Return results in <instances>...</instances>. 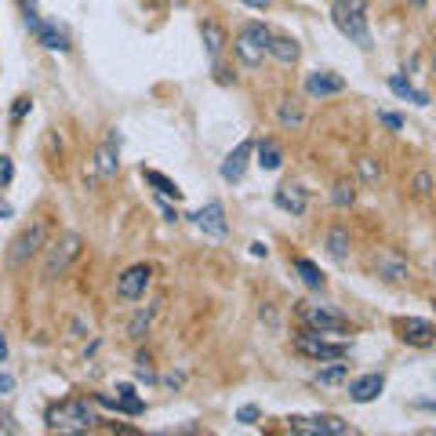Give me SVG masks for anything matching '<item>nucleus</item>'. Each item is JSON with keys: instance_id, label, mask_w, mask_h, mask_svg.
Returning <instances> with one entry per match:
<instances>
[{"instance_id": "f257e3e1", "label": "nucleus", "mask_w": 436, "mask_h": 436, "mask_svg": "<svg viewBox=\"0 0 436 436\" xmlns=\"http://www.w3.org/2000/svg\"><path fill=\"white\" fill-rule=\"evenodd\" d=\"M95 425V408L87 400H62L48 411V429L55 432H87Z\"/></svg>"}, {"instance_id": "f03ea898", "label": "nucleus", "mask_w": 436, "mask_h": 436, "mask_svg": "<svg viewBox=\"0 0 436 436\" xmlns=\"http://www.w3.org/2000/svg\"><path fill=\"white\" fill-rule=\"evenodd\" d=\"M331 22L346 33L356 48L371 51L375 40H371V29H367V15H364V0H349V4H334L331 8Z\"/></svg>"}, {"instance_id": "7ed1b4c3", "label": "nucleus", "mask_w": 436, "mask_h": 436, "mask_svg": "<svg viewBox=\"0 0 436 436\" xmlns=\"http://www.w3.org/2000/svg\"><path fill=\"white\" fill-rule=\"evenodd\" d=\"M80 251H84V240H80V233H62L58 240H51V244H44V276L48 280H55L58 273H66L77 258H80Z\"/></svg>"}, {"instance_id": "20e7f679", "label": "nucleus", "mask_w": 436, "mask_h": 436, "mask_svg": "<svg viewBox=\"0 0 436 436\" xmlns=\"http://www.w3.org/2000/svg\"><path fill=\"white\" fill-rule=\"evenodd\" d=\"M295 353L317 360V364H320V360L331 364V360H346V356H349V346H342V342H324L320 331H305V334L295 338Z\"/></svg>"}, {"instance_id": "39448f33", "label": "nucleus", "mask_w": 436, "mask_h": 436, "mask_svg": "<svg viewBox=\"0 0 436 436\" xmlns=\"http://www.w3.org/2000/svg\"><path fill=\"white\" fill-rule=\"evenodd\" d=\"M44 244H48V222H33L22 236H15V244H11V266H26L29 258H37L40 251H44Z\"/></svg>"}, {"instance_id": "423d86ee", "label": "nucleus", "mask_w": 436, "mask_h": 436, "mask_svg": "<svg viewBox=\"0 0 436 436\" xmlns=\"http://www.w3.org/2000/svg\"><path fill=\"white\" fill-rule=\"evenodd\" d=\"M302 320L313 327V331H334V334H342V331H349V320L338 313V309H331V305H302Z\"/></svg>"}, {"instance_id": "0eeeda50", "label": "nucleus", "mask_w": 436, "mask_h": 436, "mask_svg": "<svg viewBox=\"0 0 436 436\" xmlns=\"http://www.w3.org/2000/svg\"><path fill=\"white\" fill-rule=\"evenodd\" d=\"M291 432H305V436H346L349 422H342L334 415H317V418H291Z\"/></svg>"}, {"instance_id": "6e6552de", "label": "nucleus", "mask_w": 436, "mask_h": 436, "mask_svg": "<svg viewBox=\"0 0 436 436\" xmlns=\"http://www.w3.org/2000/svg\"><path fill=\"white\" fill-rule=\"evenodd\" d=\"M149 280H153V269H149V266H131V269H124V273L116 276V295L128 298V302H135V298L146 295Z\"/></svg>"}, {"instance_id": "1a4fd4ad", "label": "nucleus", "mask_w": 436, "mask_h": 436, "mask_svg": "<svg viewBox=\"0 0 436 436\" xmlns=\"http://www.w3.org/2000/svg\"><path fill=\"white\" fill-rule=\"evenodd\" d=\"M346 91V80L338 73H327V70H317L305 77V95L309 99H327V95H342Z\"/></svg>"}, {"instance_id": "9d476101", "label": "nucleus", "mask_w": 436, "mask_h": 436, "mask_svg": "<svg viewBox=\"0 0 436 436\" xmlns=\"http://www.w3.org/2000/svg\"><path fill=\"white\" fill-rule=\"evenodd\" d=\"M255 157V142L251 138H244L233 153H229V157L222 160V168H218V171H222V178L226 182H240L244 178V171H247V160H251Z\"/></svg>"}, {"instance_id": "9b49d317", "label": "nucleus", "mask_w": 436, "mask_h": 436, "mask_svg": "<svg viewBox=\"0 0 436 436\" xmlns=\"http://www.w3.org/2000/svg\"><path fill=\"white\" fill-rule=\"evenodd\" d=\"M193 222H197L207 236H226V207H222V200L204 204V207L193 214Z\"/></svg>"}, {"instance_id": "f8f14e48", "label": "nucleus", "mask_w": 436, "mask_h": 436, "mask_svg": "<svg viewBox=\"0 0 436 436\" xmlns=\"http://www.w3.org/2000/svg\"><path fill=\"white\" fill-rule=\"evenodd\" d=\"M400 338L408 342V346H432L436 342V327L422 317H403L400 320Z\"/></svg>"}, {"instance_id": "ddd939ff", "label": "nucleus", "mask_w": 436, "mask_h": 436, "mask_svg": "<svg viewBox=\"0 0 436 436\" xmlns=\"http://www.w3.org/2000/svg\"><path fill=\"white\" fill-rule=\"evenodd\" d=\"M273 204L280 207V211H288V214H305V207H309V197H305V190L302 185H295V182H284L280 190L273 193Z\"/></svg>"}, {"instance_id": "4468645a", "label": "nucleus", "mask_w": 436, "mask_h": 436, "mask_svg": "<svg viewBox=\"0 0 436 436\" xmlns=\"http://www.w3.org/2000/svg\"><path fill=\"white\" fill-rule=\"evenodd\" d=\"M382 389H386V375H382V371H371V375H360V378L349 382V400L371 403V400H378Z\"/></svg>"}, {"instance_id": "2eb2a0df", "label": "nucleus", "mask_w": 436, "mask_h": 436, "mask_svg": "<svg viewBox=\"0 0 436 436\" xmlns=\"http://www.w3.org/2000/svg\"><path fill=\"white\" fill-rule=\"evenodd\" d=\"M116 168H120V135H109V138L99 146V153H95V171H99L102 178H113Z\"/></svg>"}, {"instance_id": "dca6fc26", "label": "nucleus", "mask_w": 436, "mask_h": 436, "mask_svg": "<svg viewBox=\"0 0 436 436\" xmlns=\"http://www.w3.org/2000/svg\"><path fill=\"white\" fill-rule=\"evenodd\" d=\"M233 48H236V55H240V62L244 66H262V55H266V44H258L247 29H240V37L233 40Z\"/></svg>"}, {"instance_id": "f3484780", "label": "nucleus", "mask_w": 436, "mask_h": 436, "mask_svg": "<svg viewBox=\"0 0 436 436\" xmlns=\"http://www.w3.org/2000/svg\"><path fill=\"white\" fill-rule=\"evenodd\" d=\"M375 269H378V276L393 280V284H408V280H411V266L403 258H396V255H378Z\"/></svg>"}, {"instance_id": "a211bd4d", "label": "nucleus", "mask_w": 436, "mask_h": 436, "mask_svg": "<svg viewBox=\"0 0 436 436\" xmlns=\"http://www.w3.org/2000/svg\"><path fill=\"white\" fill-rule=\"evenodd\" d=\"M255 157H258L262 171H280V164H284V149H280L273 138H262V142H255Z\"/></svg>"}, {"instance_id": "6ab92c4d", "label": "nucleus", "mask_w": 436, "mask_h": 436, "mask_svg": "<svg viewBox=\"0 0 436 436\" xmlns=\"http://www.w3.org/2000/svg\"><path fill=\"white\" fill-rule=\"evenodd\" d=\"M266 51H269L276 62H284V66H291V62H298V55H302L298 40H291V37H269Z\"/></svg>"}, {"instance_id": "aec40b11", "label": "nucleus", "mask_w": 436, "mask_h": 436, "mask_svg": "<svg viewBox=\"0 0 436 436\" xmlns=\"http://www.w3.org/2000/svg\"><path fill=\"white\" fill-rule=\"evenodd\" d=\"M142 178L157 190L160 197H168V200H182V190H178V182H171L168 175H160V171H153V168H142Z\"/></svg>"}, {"instance_id": "412c9836", "label": "nucleus", "mask_w": 436, "mask_h": 436, "mask_svg": "<svg viewBox=\"0 0 436 436\" xmlns=\"http://www.w3.org/2000/svg\"><path fill=\"white\" fill-rule=\"evenodd\" d=\"M37 40H40L44 48H51V51H70V37L62 33L55 22H40V26H37Z\"/></svg>"}, {"instance_id": "4be33fe9", "label": "nucleus", "mask_w": 436, "mask_h": 436, "mask_svg": "<svg viewBox=\"0 0 436 436\" xmlns=\"http://www.w3.org/2000/svg\"><path fill=\"white\" fill-rule=\"evenodd\" d=\"M389 87H393V95H400V99H408V102H415V106H429V95L425 91H418L408 77H389Z\"/></svg>"}, {"instance_id": "5701e85b", "label": "nucleus", "mask_w": 436, "mask_h": 436, "mask_svg": "<svg viewBox=\"0 0 436 436\" xmlns=\"http://www.w3.org/2000/svg\"><path fill=\"white\" fill-rule=\"evenodd\" d=\"M291 266H295V273L302 276V284H305V288L324 291V284H327V280H324V273H320V266H317V262H309V258H295Z\"/></svg>"}, {"instance_id": "b1692460", "label": "nucleus", "mask_w": 436, "mask_h": 436, "mask_svg": "<svg viewBox=\"0 0 436 436\" xmlns=\"http://www.w3.org/2000/svg\"><path fill=\"white\" fill-rule=\"evenodd\" d=\"M116 411H124V415H142L146 411V403H142V396L135 393V386H116Z\"/></svg>"}, {"instance_id": "393cba45", "label": "nucleus", "mask_w": 436, "mask_h": 436, "mask_svg": "<svg viewBox=\"0 0 436 436\" xmlns=\"http://www.w3.org/2000/svg\"><path fill=\"white\" fill-rule=\"evenodd\" d=\"M200 33H204V44H207V55L211 58L222 55V48H226V29L222 26H218V22H204Z\"/></svg>"}, {"instance_id": "a878e982", "label": "nucleus", "mask_w": 436, "mask_h": 436, "mask_svg": "<svg viewBox=\"0 0 436 436\" xmlns=\"http://www.w3.org/2000/svg\"><path fill=\"white\" fill-rule=\"evenodd\" d=\"M327 255H331L334 262H346V258H349V233L342 229V226H334V229L327 233Z\"/></svg>"}, {"instance_id": "bb28decb", "label": "nucleus", "mask_w": 436, "mask_h": 436, "mask_svg": "<svg viewBox=\"0 0 436 436\" xmlns=\"http://www.w3.org/2000/svg\"><path fill=\"white\" fill-rule=\"evenodd\" d=\"M160 305V302H157ZM157 305H149V309H142V313L131 320V327H128V334L135 338V342H142L146 334H149V327H153V317H157Z\"/></svg>"}, {"instance_id": "cd10ccee", "label": "nucleus", "mask_w": 436, "mask_h": 436, "mask_svg": "<svg viewBox=\"0 0 436 436\" xmlns=\"http://www.w3.org/2000/svg\"><path fill=\"white\" fill-rule=\"evenodd\" d=\"M346 375H349V364L331 360V367H327V371H320V375H317V382H320V386H338V382L346 378Z\"/></svg>"}, {"instance_id": "c85d7f7f", "label": "nucleus", "mask_w": 436, "mask_h": 436, "mask_svg": "<svg viewBox=\"0 0 436 436\" xmlns=\"http://www.w3.org/2000/svg\"><path fill=\"white\" fill-rule=\"evenodd\" d=\"M280 124H284V128H302L305 124V116H302V109H295V106H280Z\"/></svg>"}, {"instance_id": "c756f323", "label": "nucleus", "mask_w": 436, "mask_h": 436, "mask_svg": "<svg viewBox=\"0 0 436 436\" xmlns=\"http://www.w3.org/2000/svg\"><path fill=\"white\" fill-rule=\"evenodd\" d=\"M353 197H356V193H353V185H349V182H338V185H334V193H331L334 207H349V204H353Z\"/></svg>"}, {"instance_id": "7c9ffc66", "label": "nucleus", "mask_w": 436, "mask_h": 436, "mask_svg": "<svg viewBox=\"0 0 436 436\" xmlns=\"http://www.w3.org/2000/svg\"><path fill=\"white\" fill-rule=\"evenodd\" d=\"M18 8H22V15H26V26L37 33V26L44 22V18L37 15V0H18Z\"/></svg>"}, {"instance_id": "2f4dec72", "label": "nucleus", "mask_w": 436, "mask_h": 436, "mask_svg": "<svg viewBox=\"0 0 436 436\" xmlns=\"http://www.w3.org/2000/svg\"><path fill=\"white\" fill-rule=\"evenodd\" d=\"M258 418H262V408H255V403H244L236 411V422H244V425H255Z\"/></svg>"}, {"instance_id": "473e14b6", "label": "nucleus", "mask_w": 436, "mask_h": 436, "mask_svg": "<svg viewBox=\"0 0 436 436\" xmlns=\"http://www.w3.org/2000/svg\"><path fill=\"white\" fill-rule=\"evenodd\" d=\"M15 178V164H11V157H0V185H8Z\"/></svg>"}, {"instance_id": "72a5a7b5", "label": "nucleus", "mask_w": 436, "mask_h": 436, "mask_svg": "<svg viewBox=\"0 0 436 436\" xmlns=\"http://www.w3.org/2000/svg\"><path fill=\"white\" fill-rule=\"evenodd\" d=\"M378 120L386 124V128H393V131H403V120H400L396 113H389V109H382V113H378Z\"/></svg>"}, {"instance_id": "f704fd0d", "label": "nucleus", "mask_w": 436, "mask_h": 436, "mask_svg": "<svg viewBox=\"0 0 436 436\" xmlns=\"http://www.w3.org/2000/svg\"><path fill=\"white\" fill-rule=\"evenodd\" d=\"M415 193H418V197H429V193H432V178H429L425 171L415 178Z\"/></svg>"}, {"instance_id": "c9c22d12", "label": "nucleus", "mask_w": 436, "mask_h": 436, "mask_svg": "<svg viewBox=\"0 0 436 436\" xmlns=\"http://www.w3.org/2000/svg\"><path fill=\"white\" fill-rule=\"evenodd\" d=\"M29 109H33V102H29V99H15V106H11V120H22Z\"/></svg>"}, {"instance_id": "e433bc0d", "label": "nucleus", "mask_w": 436, "mask_h": 436, "mask_svg": "<svg viewBox=\"0 0 436 436\" xmlns=\"http://www.w3.org/2000/svg\"><path fill=\"white\" fill-rule=\"evenodd\" d=\"M360 175H364L367 182H375L382 171H378V164H375V160H360Z\"/></svg>"}, {"instance_id": "4c0bfd02", "label": "nucleus", "mask_w": 436, "mask_h": 436, "mask_svg": "<svg viewBox=\"0 0 436 436\" xmlns=\"http://www.w3.org/2000/svg\"><path fill=\"white\" fill-rule=\"evenodd\" d=\"M11 389H15V378L8 375V371H0V396H8Z\"/></svg>"}, {"instance_id": "58836bf2", "label": "nucleus", "mask_w": 436, "mask_h": 436, "mask_svg": "<svg viewBox=\"0 0 436 436\" xmlns=\"http://www.w3.org/2000/svg\"><path fill=\"white\" fill-rule=\"evenodd\" d=\"M251 255H255V258H266V255H269V247H266L262 240H255V244H251Z\"/></svg>"}, {"instance_id": "ea45409f", "label": "nucleus", "mask_w": 436, "mask_h": 436, "mask_svg": "<svg viewBox=\"0 0 436 436\" xmlns=\"http://www.w3.org/2000/svg\"><path fill=\"white\" fill-rule=\"evenodd\" d=\"M4 360H8V338L0 334V364H4Z\"/></svg>"}, {"instance_id": "a19ab883", "label": "nucleus", "mask_w": 436, "mask_h": 436, "mask_svg": "<svg viewBox=\"0 0 436 436\" xmlns=\"http://www.w3.org/2000/svg\"><path fill=\"white\" fill-rule=\"evenodd\" d=\"M247 8H269V0H244Z\"/></svg>"}, {"instance_id": "79ce46f5", "label": "nucleus", "mask_w": 436, "mask_h": 436, "mask_svg": "<svg viewBox=\"0 0 436 436\" xmlns=\"http://www.w3.org/2000/svg\"><path fill=\"white\" fill-rule=\"evenodd\" d=\"M0 218H11V207L8 204H0Z\"/></svg>"}, {"instance_id": "37998d69", "label": "nucleus", "mask_w": 436, "mask_h": 436, "mask_svg": "<svg viewBox=\"0 0 436 436\" xmlns=\"http://www.w3.org/2000/svg\"><path fill=\"white\" fill-rule=\"evenodd\" d=\"M0 432H8V425H4V418H0Z\"/></svg>"}, {"instance_id": "c03bdc74", "label": "nucleus", "mask_w": 436, "mask_h": 436, "mask_svg": "<svg viewBox=\"0 0 436 436\" xmlns=\"http://www.w3.org/2000/svg\"><path fill=\"white\" fill-rule=\"evenodd\" d=\"M334 4H349V0H334Z\"/></svg>"}]
</instances>
